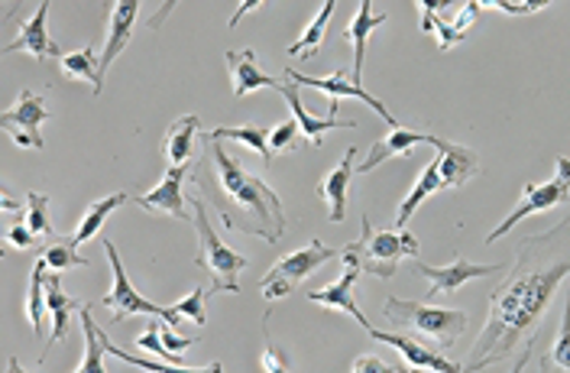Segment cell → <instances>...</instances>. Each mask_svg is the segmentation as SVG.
I'll return each instance as SVG.
<instances>
[{
	"label": "cell",
	"mask_w": 570,
	"mask_h": 373,
	"mask_svg": "<svg viewBox=\"0 0 570 373\" xmlns=\"http://www.w3.org/2000/svg\"><path fill=\"white\" fill-rule=\"evenodd\" d=\"M570 276V218L551 230L525 234L519 241L515 266L505 273L490 296V312L483 332L473 341L463 373H480L497 367L515 354L538 332L541 315L548 312L554 293Z\"/></svg>",
	"instance_id": "cell-1"
},
{
	"label": "cell",
	"mask_w": 570,
	"mask_h": 373,
	"mask_svg": "<svg viewBox=\"0 0 570 373\" xmlns=\"http://www.w3.org/2000/svg\"><path fill=\"white\" fill-rule=\"evenodd\" d=\"M195 186L208 192L227 230H244L266 244H279L285 234V205L266 179L244 169L237 156L224 149V140L202 134V156L195 163Z\"/></svg>",
	"instance_id": "cell-2"
},
{
	"label": "cell",
	"mask_w": 570,
	"mask_h": 373,
	"mask_svg": "<svg viewBox=\"0 0 570 373\" xmlns=\"http://www.w3.org/2000/svg\"><path fill=\"white\" fill-rule=\"evenodd\" d=\"M431 147L438 149V156L428 163L425 173H422V179L415 183V188L402 198L399 215H395V227H399V230H405V227H409L412 215L419 212V205H422L425 198H431L434 192H444V188H463L470 179H476V176H480V156H476L473 149L458 147V144L441 140V137H434V140H431Z\"/></svg>",
	"instance_id": "cell-3"
},
{
	"label": "cell",
	"mask_w": 570,
	"mask_h": 373,
	"mask_svg": "<svg viewBox=\"0 0 570 373\" xmlns=\"http://www.w3.org/2000/svg\"><path fill=\"white\" fill-rule=\"evenodd\" d=\"M383 318L390 322V332L409 337H425L441 351H451L458 337L466 332V315L458 308H434L425 302L390 296L383 302Z\"/></svg>",
	"instance_id": "cell-4"
},
{
	"label": "cell",
	"mask_w": 570,
	"mask_h": 373,
	"mask_svg": "<svg viewBox=\"0 0 570 373\" xmlns=\"http://www.w3.org/2000/svg\"><path fill=\"white\" fill-rule=\"evenodd\" d=\"M191 202V224H195V234H198V254H195V266L212 273V286H208V296L217 293H240V273L247 269V257L230 251L220 234L214 230L212 218H208V205L198 192L188 195Z\"/></svg>",
	"instance_id": "cell-5"
},
{
	"label": "cell",
	"mask_w": 570,
	"mask_h": 373,
	"mask_svg": "<svg viewBox=\"0 0 570 373\" xmlns=\"http://www.w3.org/2000/svg\"><path fill=\"white\" fill-rule=\"evenodd\" d=\"M341 257L354 261L363 276H376V279H392L399 263L405 257L419 261V237L409 230H373L370 218L363 215V230L360 241L347 244L341 251Z\"/></svg>",
	"instance_id": "cell-6"
},
{
	"label": "cell",
	"mask_w": 570,
	"mask_h": 373,
	"mask_svg": "<svg viewBox=\"0 0 570 373\" xmlns=\"http://www.w3.org/2000/svg\"><path fill=\"white\" fill-rule=\"evenodd\" d=\"M105 254L107 261H110V269H114V286H110V293L101 298L105 308H110V318H114V322H124V318H130V315H153V318L166 322L169 328H178L181 315H178L173 305H169V308H166V305H156V302H149V298H142L140 293H137V286L130 283V276H127V269H124V263H120V254H117L114 241H105Z\"/></svg>",
	"instance_id": "cell-7"
},
{
	"label": "cell",
	"mask_w": 570,
	"mask_h": 373,
	"mask_svg": "<svg viewBox=\"0 0 570 373\" xmlns=\"http://www.w3.org/2000/svg\"><path fill=\"white\" fill-rule=\"evenodd\" d=\"M334 257H341L337 247H327L321 241H308L302 251H295V254H288L283 261L273 263V269L259 279V293H263V298H269V302L288 296L302 279H308L318 266L334 261Z\"/></svg>",
	"instance_id": "cell-8"
},
{
	"label": "cell",
	"mask_w": 570,
	"mask_h": 373,
	"mask_svg": "<svg viewBox=\"0 0 570 373\" xmlns=\"http://www.w3.org/2000/svg\"><path fill=\"white\" fill-rule=\"evenodd\" d=\"M570 202V159L568 156H558V176L551 179V183H544V186H534V183H525L522 188V202L502 218L499 227H493L490 234H487V244H497L499 237H505L512 227L519 222H525L529 215L534 212H551V208H561V205H568Z\"/></svg>",
	"instance_id": "cell-9"
},
{
	"label": "cell",
	"mask_w": 570,
	"mask_h": 373,
	"mask_svg": "<svg viewBox=\"0 0 570 373\" xmlns=\"http://www.w3.org/2000/svg\"><path fill=\"white\" fill-rule=\"evenodd\" d=\"M285 75L295 81V85H302V88H318L327 95V117H337V105H341V98H356V101H363V105H370L373 111L380 114L386 124H390L392 130H399L402 124L395 120V114H390V108L380 101V98H373L366 88H360L354 81H347L344 72L337 75H327V78H312V75H302L298 69H292V66H285Z\"/></svg>",
	"instance_id": "cell-10"
},
{
	"label": "cell",
	"mask_w": 570,
	"mask_h": 373,
	"mask_svg": "<svg viewBox=\"0 0 570 373\" xmlns=\"http://www.w3.org/2000/svg\"><path fill=\"white\" fill-rule=\"evenodd\" d=\"M49 117V108H46V98L36 95L30 88H23L13 101V108L0 114V130L10 134V140L17 147L27 149H42V137H39V127L42 120Z\"/></svg>",
	"instance_id": "cell-11"
},
{
	"label": "cell",
	"mask_w": 570,
	"mask_h": 373,
	"mask_svg": "<svg viewBox=\"0 0 570 373\" xmlns=\"http://www.w3.org/2000/svg\"><path fill=\"white\" fill-rule=\"evenodd\" d=\"M415 269L431 279V286H428V298H438V296H454L463 283H470V279H487V276H493V273L502 269V266L470 263L466 257H458L451 266H428V263L415 261Z\"/></svg>",
	"instance_id": "cell-12"
},
{
	"label": "cell",
	"mask_w": 570,
	"mask_h": 373,
	"mask_svg": "<svg viewBox=\"0 0 570 373\" xmlns=\"http://www.w3.org/2000/svg\"><path fill=\"white\" fill-rule=\"evenodd\" d=\"M195 166V163H191ZM191 166H169L166 179L153 192H142V195H134L130 202L140 205L142 212H163L169 218H178V222H191L188 212H185V176L191 173Z\"/></svg>",
	"instance_id": "cell-13"
},
{
	"label": "cell",
	"mask_w": 570,
	"mask_h": 373,
	"mask_svg": "<svg viewBox=\"0 0 570 373\" xmlns=\"http://www.w3.org/2000/svg\"><path fill=\"white\" fill-rule=\"evenodd\" d=\"M49 0H42L39 7H36L33 20H27L23 27H20V33L10 39L0 52L3 56H13V52H30L33 59L39 62H46V59H59L62 62V49H59V42L49 37V30H46V20H49Z\"/></svg>",
	"instance_id": "cell-14"
},
{
	"label": "cell",
	"mask_w": 570,
	"mask_h": 373,
	"mask_svg": "<svg viewBox=\"0 0 570 373\" xmlns=\"http://www.w3.org/2000/svg\"><path fill=\"white\" fill-rule=\"evenodd\" d=\"M366 335L373 337V341H380V344H390V347H395V351L405 357V364H412V367H422V371H434V373H463L461 364H454V361H451V357H444L441 351H434V347L422 344L419 337L399 335V332H380V328H370Z\"/></svg>",
	"instance_id": "cell-15"
},
{
	"label": "cell",
	"mask_w": 570,
	"mask_h": 373,
	"mask_svg": "<svg viewBox=\"0 0 570 373\" xmlns=\"http://www.w3.org/2000/svg\"><path fill=\"white\" fill-rule=\"evenodd\" d=\"M419 7H422V30L425 33H438V46L441 49H454L458 42H463L466 30L476 23V17L483 10V3L473 0V3H463L461 13L454 20H444V17H438V3L434 0H422Z\"/></svg>",
	"instance_id": "cell-16"
},
{
	"label": "cell",
	"mask_w": 570,
	"mask_h": 373,
	"mask_svg": "<svg viewBox=\"0 0 570 373\" xmlns=\"http://www.w3.org/2000/svg\"><path fill=\"white\" fill-rule=\"evenodd\" d=\"M341 261H344V276H341V279H334L331 286H324V289H312V293H305V296H308V302H315V305H324V308H341V312L354 315L356 325H360L363 332H370V328H373V325H370V318L356 308V302H354V286L363 273H360V266H356L354 261H347V257H341Z\"/></svg>",
	"instance_id": "cell-17"
},
{
	"label": "cell",
	"mask_w": 570,
	"mask_h": 373,
	"mask_svg": "<svg viewBox=\"0 0 570 373\" xmlns=\"http://www.w3.org/2000/svg\"><path fill=\"white\" fill-rule=\"evenodd\" d=\"M137 17H140V0H117L110 7V17H107V42L105 52H101V81L110 72V66L117 62V56L130 46Z\"/></svg>",
	"instance_id": "cell-18"
},
{
	"label": "cell",
	"mask_w": 570,
	"mask_h": 373,
	"mask_svg": "<svg viewBox=\"0 0 570 373\" xmlns=\"http://www.w3.org/2000/svg\"><path fill=\"white\" fill-rule=\"evenodd\" d=\"M279 95L285 98V105H288L292 117L298 120L302 134L312 140V147H321V144H324V134H327V130H334V127H347V130H354L356 127V120H347V117H312L308 108H305V101H302V88H298L288 75H283Z\"/></svg>",
	"instance_id": "cell-19"
},
{
	"label": "cell",
	"mask_w": 570,
	"mask_h": 373,
	"mask_svg": "<svg viewBox=\"0 0 570 373\" xmlns=\"http://www.w3.org/2000/svg\"><path fill=\"white\" fill-rule=\"evenodd\" d=\"M356 173V147L344 153V159L318 183V198L327 205V222H344L347 218V188Z\"/></svg>",
	"instance_id": "cell-20"
},
{
	"label": "cell",
	"mask_w": 570,
	"mask_h": 373,
	"mask_svg": "<svg viewBox=\"0 0 570 373\" xmlns=\"http://www.w3.org/2000/svg\"><path fill=\"white\" fill-rule=\"evenodd\" d=\"M224 59H227V69H230V81H234V98H247L249 91H259V88H273V91H279L283 78L263 72V69L256 66L253 49L227 52Z\"/></svg>",
	"instance_id": "cell-21"
},
{
	"label": "cell",
	"mask_w": 570,
	"mask_h": 373,
	"mask_svg": "<svg viewBox=\"0 0 570 373\" xmlns=\"http://www.w3.org/2000/svg\"><path fill=\"white\" fill-rule=\"evenodd\" d=\"M431 140H434V134H422V130H405V127H399V130H392L390 137H383V140H376V144L370 147V153L363 156V163L356 166V176L373 173L376 166H383L392 156H405L409 149L419 147V144H428V147H431Z\"/></svg>",
	"instance_id": "cell-22"
},
{
	"label": "cell",
	"mask_w": 570,
	"mask_h": 373,
	"mask_svg": "<svg viewBox=\"0 0 570 373\" xmlns=\"http://www.w3.org/2000/svg\"><path fill=\"white\" fill-rule=\"evenodd\" d=\"M383 23H390V13H373V3L370 0H363L360 7H356L354 20H351V27H347V33L344 39L354 46V75H351V81L363 88V62H366V42H370V33L376 30V27H383Z\"/></svg>",
	"instance_id": "cell-23"
},
{
	"label": "cell",
	"mask_w": 570,
	"mask_h": 373,
	"mask_svg": "<svg viewBox=\"0 0 570 373\" xmlns=\"http://www.w3.org/2000/svg\"><path fill=\"white\" fill-rule=\"evenodd\" d=\"M85 308L75 296L62 293V283H59V273H49L46 279V312H49V347L66 341L69 337V322L71 312Z\"/></svg>",
	"instance_id": "cell-24"
},
{
	"label": "cell",
	"mask_w": 570,
	"mask_h": 373,
	"mask_svg": "<svg viewBox=\"0 0 570 373\" xmlns=\"http://www.w3.org/2000/svg\"><path fill=\"white\" fill-rule=\"evenodd\" d=\"M202 140V117L198 114H185L166 130L163 153L169 159V166H191V149Z\"/></svg>",
	"instance_id": "cell-25"
},
{
	"label": "cell",
	"mask_w": 570,
	"mask_h": 373,
	"mask_svg": "<svg viewBox=\"0 0 570 373\" xmlns=\"http://www.w3.org/2000/svg\"><path fill=\"white\" fill-rule=\"evenodd\" d=\"M134 195L130 192H114V195H107V198H98V202H91L88 205V212L81 215V222H78V227H75V234H71V241L75 244H85V241H91L101 227H105V222L117 212V208H124L127 202H130Z\"/></svg>",
	"instance_id": "cell-26"
},
{
	"label": "cell",
	"mask_w": 570,
	"mask_h": 373,
	"mask_svg": "<svg viewBox=\"0 0 570 373\" xmlns=\"http://www.w3.org/2000/svg\"><path fill=\"white\" fill-rule=\"evenodd\" d=\"M62 72L71 81H88L91 85V91H95V98L105 91V81H101V59L95 56V49L88 46V49H78V52H69V56H62Z\"/></svg>",
	"instance_id": "cell-27"
},
{
	"label": "cell",
	"mask_w": 570,
	"mask_h": 373,
	"mask_svg": "<svg viewBox=\"0 0 570 373\" xmlns=\"http://www.w3.org/2000/svg\"><path fill=\"white\" fill-rule=\"evenodd\" d=\"M101 347H105V354H114V357H120V361H127V364H134V367H140V371L146 373H224V364L198 367V371H191V367H173V364H156V361H149V357H142V354H134V351L114 344L105 328H101Z\"/></svg>",
	"instance_id": "cell-28"
},
{
	"label": "cell",
	"mask_w": 570,
	"mask_h": 373,
	"mask_svg": "<svg viewBox=\"0 0 570 373\" xmlns=\"http://www.w3.org/2000/svg\"><path fill=\"white\" fill-rule=\"evenodd\" d=\"M81 337H85V361L75 373H107L105 347H101V325L91 315V305L81 308Z\"/></svg>",
	"instance_id": "cell-29"
},
{
	"label": "cell",
	"mask_w": 570,
	"mask_h": 373,
	"mask_svg": "<svg viewBox=\"0 0 570 373\" xmlns=\"http://www.w3.org/2000/svg\"><path fill=\"white\" fill-rule=\"evenodd\" d=\"M46 279H49V266L46 261H36L30 269V289H27V322L33 328V335H42L46 325Z\"/></svg>",
	"instance_id": "cell-30"
},
{
	"label": "cell",
	"mask_w": 570,
	"mask_h": 373,
	"mask_svg": "<svg viewBox=\"0 0 570 373\" xmlns=\"http://www.w3.org/2000/svg\"><path fill=\"white\" fill-rule=\"evenodd\" d=\"M334 0H324L318 10V17L305 27V33L295 39L292 46H288V59H298V56H305V59H312L315 52L321 49V42H324V33H327V23H331V13H334Z\"/></svg>",
	"instance_id": "cell-31"
},
{
	"label": "cell",
	"mask_w": 570,
	"mask_h": 373,
	"mask_svg": "<svg viewBox=\"0 0 570 373\" xmlns=\"http://www.w3.org/2000/svg\"><path fill=\"white\" fill-rule=\"evenodd\" d=\"M39 251V261H46V266L52 273H62V269H75V266H88V257L78 254V244L71 237H52L46 244L36 247Z\"/></svg>",
	"instance_id": "cell-32"
},
{
	"label": "cell",
	"mask_w": 570,
	"mask_h": 373,
	"mask_svg": "<svg viewBox=\"0 0 570 373\" xmlns=\"http://www.w3.org/2000/svg\"><path fill=\"white\" fill-rule=\"evenodd\" d=\"M541 373H570V283L564 293V318H561V332L554 337V344L548 347V354L541 357Z\"/></svg>",
	"instance_id": "cell-33"
},
{
	"label": "cell",
	"mask_w": 570,
	"mask_h": 373,
	"mask_svg": "<svg viewBox=\"0 0 570 373\" xmlns=\"http://www.w3.org/2000/svg\"><path fill=\"white\" fill-rule=\"evenodd\" d=\"M214 140H237V144H244L253 153H259L263 156V163L266 166H273V149H269V134L266 130H259V127H217L212 130Z\"/></svg>",
	"instance_id": "cell-34"
},
{
	"label": "cell",
	"mask_w": 570,
	"mask_h": 373,
	"mask_svg": "<svg viewBox=\"0 0 570 373\" xmlns=\"http://www.w3.org/2000/svg\"><path fill=\"white\" fill-rule=\"evenodd\" d=\"M23 224L33 230L36 241H52L56 237V227L49 218V198L42 192H27V218Z\"/></svg>",
	"instance_id": "cell-35"
},
{
	"label": "cell",
	"mask_w": 570,
	"mask_h": 373,
	"mask_svg": "<svg viewBox=\"0 0 570 373\" xmlns=\"http://www.w3.org/2000/svg\"><path fill=\"white\" fill-rule=\"evenodd\" d=\"M269 318H273V312H266L263 315V371L266 373H295L292 371V361H288V354H285V347H279L276 341H273V332H269Z\"/></svg>",
	"instance_id": "cell-36"
},
{
	"label": "cell",
	"mask_w": 570,
	"mask_h": 373,
	"mask_svg": "<svg viewBox=\"0 0 570 373\" xmlns=\"http://www.w3.org/2000/svg\"><path fill=\"white\" fill-rule=\"evenodd\" d=\"M205 298L208 296V289H202V286H195L188 296L181 298V302H176L173 308H176L181 318H191L195 325H208V312H205Z\"/></svg>",
	"instance_id": "cell-37"
},
{
	"label": "cell",
	"mask_w": 570,
	"mask_h": 373,
	"mask_svg": "<svg viewBox=\"0 0 570 373\" xmlns=\"http://www.w3.org/2000/svg\"><path fill=\"white\" fill-rule=\"evenodd\" d=\"M298 137H302V127H298V120L292 117V120H285L279 127H273L269 130V149H273V156L276 153H295L298 149Z\"/></svg>",
	"instance_id": "cell-38"
},
{
	"label": "cell",
	"mask_w": 570,
	"mask_h": 373,
	"mask_svg": "<svg viewBox=\"0 0 570 373\" xmlns=\"http://www.w3.org/2000/svg\"><path fill=\"white\" fill-rule=\"evenodd\" d=\"M137 347H142V351H149V354H156V357H163V361H169V364H176V361H181V357H176V354H169V351L163 347V337H159V322H149V325H146V332H142V335L137 337Z\"/></svg>",
	"instance_id": "cell-39"
},
{
	"label": "cell",
	"mask_w": 570,
	"mask_h": 373,
	"mask_svg": "<svg viewBox=\"0 0 570 373\" xmlns=\"http://www.w3.org/2000/svg\"><path fill=\"white\" fill-rule=\"evenodd\" d=\"M159 337H163V347H166L169 354H176V357H181V354L198 341V337H178L166 322H159Z\"/></svg>",
	"instance_id": "cell-40"
},
{
	"label": "cell",
	"mask_w": 570,
	"mask_h": 373,
	"mask_svg": "<svg viewBox=\"0 0 570 373\" xmlns=\"http://www.w3.org/2000/svg\"><path fill=\"white\" fill-rule=\"evenodd\" d=\"M7 241L13 244V247H20V251H36L39 247V241L33 237V230L27 227V224H13L10 230H7Z\"/></svg>",
	"instance_id": "cell-41"
},
{
	"label": "cell",
	"mask_w": 570,
	"mask_h": 373,
	"mask_svg": "<svg viewBox=\"0 0 570 373\" xmlns=\"http://www.w3.org/2000/svg\"><path fill=\"white\" fill-rule=\"evenodd\" d=\"M351 373H399L392 364H386V361H380L376 354H360L354 361V367H351Z\"/></svg>",
	"instance_id": "cell-42"
},
{
	"label": "cell",
	"mask_w": 570,
	"mask_h": 373,
	"mask_svg": "<svg viewBox=\"0 0 570 373\" xmlns=\"http://www.w3.org/2000/svg\"><path fill=\"white\" fill-rule=\"evenodd\" d=\"M493 7H497V10H502V13H534V10H544L548 3H541V0H532V3H512V0H497Z\"/></svg>",
	"instance_id": "cell-43"
},
{
	"label": "cell",
	"mask_w": 570,
	"mask_h": 373,
	"mask_svg": "<svg viewBox=\"0 0 570 373\" xmlns=\"http://www.w3.org/2000/svg\"><path fill=\"white\" fill-rule=\"evenodd\" d=\"M532 347H534V337H529L525 344H522V354H519V361H515V367L509 373H522L525 371V364H529V357H532Z\"/></svg>",
	"instance_id": "cell-44"
},
{
	"label": "cell",
	"mask_w": 570,
	"mask_h": 373,
	"mask_svg": "<svg viewBox=\"0 0 570 373\" xmlns=\"http://www.w3.org/2000/svg\"><path fill=\"white\" fill-rule=\"evenodd\" d=\"M253 7H263V0H247V3H240V10H237V13H234V17H230V23H227V27H230V30H234V27H237V23H240V20H244V13H249V10H253Z\"/></svg>",
	"instance_id": "cell-45"
},
{
	"label": "cell",
	"mask_w": 570,
	"mask_h": 373,
	"mask_svg": "<svg viewBox=\"0 0 570 373\" xmlns=\"http://www.w3.org/2000/svg\"><path fill=\"white\" fill-rule=\"evenodd\" d=\"M0 205H3V212H17V208H20V202H17V198H10V195H3V202H0Z\"/></svg>",
	"instance_id": "cell-46"
},
{
	"label": "cell",
	"mask_w": 570,
	"mask_h": 373,
	"mask_svg": "<svg viewBox=\"0 0 570 373\" xmlns=\"http://www.w3.org/2000/svg\"><path fill=\"white\" fill-rule=\"evenodd\" d=\"M7 373H30V371H23V364H20L17 357H10V361H7Z\"/></svg>",
	"instance_id": "cell-47"
},
{
	"label": "cell",
	"mask_w": 570,
	"mask_h": 373,
	"mask_svg": "<svg viewBox=\"0 0 570 373\" xmlns=\"http://www.w3.org/2000/svg\"><path fill=\"white\" fill-rule=\"evenodd\" d=\"M399 373H425L422 367H412V364H402V367H395Z\"/></svg>",
	"instance_id": "cell-48"
}]
</instances>
